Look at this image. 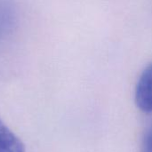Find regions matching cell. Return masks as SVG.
Instances as JSON below:
<instances>
[{
	"mask_svg": "<svg viewBox=\"0 0 152 152\" xmlns=\"http://www.w3.org/2000/svg\"><path fill=\"white\" fill-rule=\"evenodd\" d=\"M141 152H152V124L146 129L142 143Z\"/></svg>",
	"mask_w": 152,
	"mask_h": 152,
	"instance_id": "obj_4",
	"label": "cell"
},
{
	"mask_svg": "<svg viewBox=\"0 0 152 152\" xmlns=\"http://www.w3.org/2000/svg\"><path fill=\"white\" fill-rule=\"evenodd\" d=\"M14 14L12 6L6 0H0V42L9 34L12 28Z\"/></svg>",
	"mask_w": 152,
	"mask_h": 152,
	"instance_id": "obj_3",
	"label": "cell"
},
{
	"mask_svg": "<svg viewBox=\"0 0 152 152\" xmlns=\"http://www.w3.org/2000/svg\"><path fill=\"white\" fill-rule=\"evenodd\" d=\"M0 152H25L20 139L0 118Z\"/></svg>",
	"mask_w": 152,
	"mask_h": 152,
	"instance_id": "obj_2",
	"label": "cell"
},
{
	"mask_svg": "<svg viewBox=\"0 0 152 152\" xmlns=\"http://www.w3.org/2000/svg\"><path fill=\"white\" fill-rule=\"evenodd\" d=\"M135 103L144 113H152V63L142 73L135 88Z\"/></svg>",
	"mask_w": 152,
	"mask_h": 152,
	"instance_id": "obj_1",
	"label": "cell"
}]
</instances>
